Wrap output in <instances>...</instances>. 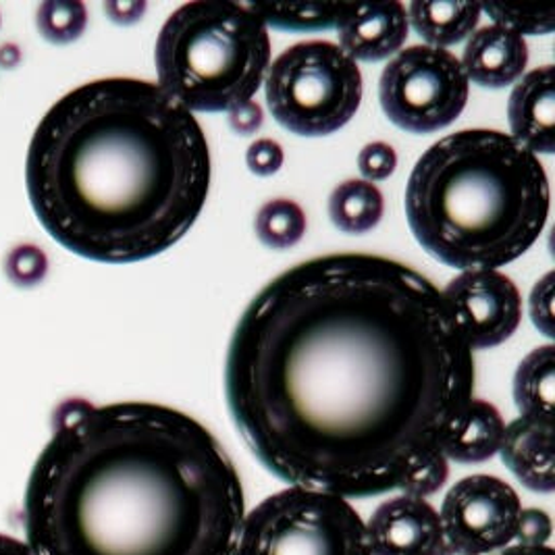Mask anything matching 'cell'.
Returning a JSON list of instances; mask_svg holds the SVG:
<instances>
[{
	"instance_id": "cell-12",
	"label": "cell",
	"mask_w": 555,
	"mask_h": 555,
	"mask_svg": "<svg viewBox=\"0 0 555 555\" xmlns=\"http://www.w3.org/2000/svg\"><path fill=\"white\" fill-rule=\"evenodd\" d=\"M335 29L339 49L356 63H377L400 52L410 24L402 2H346Z\"/></svg>"
},
{
	"instance_id": "cell-19",
	"label": "cell",
	"mask_w": 555,
	"mask_h": 555,
	"mask_svg": "<svg viewBox=\"0 0 555 555\" xmlns=\"http://www.w3.org/2000/svg\"><path fill=\"white\" fill-rule=\"evenodd\" d=\"M328 219L350 235H362L377 228L385 212L379 188L364 179H348L328 196Z\"/></svg>"
},
{
	"instance_id": "cell-18",
	"label": "cell",
	"mask_w": 555,
	"mask_h": 555,
	"mask_svg": "<svg viewBox=\"0 0 555 555\" xmlns=\"http://www.w3.org/2000/svg\"><path fill=\"white\" fill-rule=\"evenodd\" d=\"M514 402L520 416L554 425L555 348L541 346L518 364L514 375Z\"/></svg>"
},
{
	"instance_id": "cell-26",
	"label": "cell",
	"mask_w": 555,
	"mask_h": 555,
	"mask_svg": "<svg viewBox=\"0 0 555 555\" xmlns=\"http://www.w3.org/2000/svg\"><path fill=\"white\" fill-rule=\"evenodd\" d=\"M358 169L371 183L389 179L398 169V152L385 142H371L358 154Z\"/></svg>"
},
{
	"instance_id": "cell-23",
	"label": "cell",
	"mask_w": 555,
	"mask_h": 555,
	"mask_svg": "<svg viewBox=\"0 0 555 555\" xmlns=\"http://www.w3.org/2000/svg\"><path fill=\"white\" fill-rule=\"evenodd\" d=\"M482 11L495 22L493 26L505 27L525 38V34H550L554 31L555 17L552 9L516 7L505 2H482Z\"/></svg>"
},
{
	"instance_id": "cell-24",
	"label": "cell",
	"mask_w": 555,
	"mask_h": 555,
	"mask_svg": "<svg viewBox=\"0 0 555 555\" xmlns=\"http://www.w3.org/2000/svg\"><path fill=\"white\" fill-rule=\"evenodd\" d=\"M4 273L9 281L17 287H36L42 283L47 273H49V258L42 248L31 246V244H22L13 248L7 262H4Z\"/></svg>"
},
{
	"instance_id": "cell-31",
	"label": "cell",
	"mask_w": 555,
	"mask_h": 555,
	"mask_svg": "<svg viewBox=\"0 0 555 555\" xmlns=\"http://www.w3.org/2000/svg\"><path fill=\"white\" fill-rule=\"evenodd\" d=\"M104 13L119 26H133L146 13V2H106Z\"/></svg>"
},
{
	"instance_id": "cell-13",
	"label": "cell",
	"mask_w": 555,
	"mask_h": 555,
	"mask_svg": "<svg viewBox=\"0 0 555 555\" xmlns=\"http://www.w3.org/2000/svg\"><path fill=\"white\" fill-rule=\"evenodd\" d=\"M509 135L530 152L555 151V69L539 67L522 77L507 101Z\"/></svg>"
},
{
	"instance_id": "cell-10",
	"label": "cell",
	"mask_w": 555,
	"mask_h": 555,
	"mask_svg": "<svg viewBox=\"0 0 555 555\" xmlns=\"http://www.w3.org/2000/svg\"><path fill=\"white\" fill-rule=\"evenodd\" d=\"M441 296L473 352L502 346L522 323L520 292L500 271H462Z\"/></svg>"
},
{
	"instance_id": "cell-9",
	"label": "cell",
	"mask_w": 555,
	"mask_h": 555,
	"mask_svg": "<svg viewBox=\"0 0 555 555\" xmlns=\"http://www.w3.org/2000/svg\"><path fill=\"white\" fill-rule=\"evenodd\" d=\"M520 512V498L509 482L491 475L457 480L439 512L443 541L477 555L498 554L512 545Z\"/></svg>"
},
{
	"instance_id": "cell-14",
	"label": "cell",
	"mask_w": 555,
	"mask_h": 555,
	"mask_svg": "<svg viewBox=\"0 0 555 555\" xmlns=\"http://www.w3.org/2000/svg\"><path fill=\"white\" fill-rule=\"evenodd\" d=\"M460 65L468 81L473 79L487 90H502L527 72L529 44L505 27H480L468 38Z\"/></svg>"
},
{
	"instance_id": "cell-25",
	"label": "cell",
	"mask_w": 555,
	"mask_h": 555,
	"mask_svg": "<svg viewBox=\"0 0 555 555\" xmlns=\"http://www.w3.org/2000/svg\"><path fill=\"white\" fill-rule=\"evenodd\" d=\"M448 477H450V460L443 454L433 455L408 475L400 491L404 495L427 500L448 482Z\"/></svg>"
},
{
	"instance_id": "cell-22",
	"label": "cell",
	"mask_w": 555,
	"mask_h": 555,
	"mask_svg": "<svg viewBox=\"0 0 555 555\" xmlns=\"http://www.w3.org/2000/svg\"><path fill=\"white\" fill-rule=\"evenodd\" d=\"M36 26L52 44H72L88 26L86 4L77 0L42 2L36 15Z\"/></svg>"
},
{
	"instance_id": "cell-27",
	"label": "cell",
	"mask_w": 555,
	"mask_h": 555,
	"mask_svg": "<svg viewBox=\"0 0 555 555\" xmlns=\"http://www.w3.org/2000/svg\"><path fill=\"white\" fill-rule=\"evenodd\" d=\"M554 271H550L530 294V319L545 337H554Z\"/></svg>"
},
{
	"instance_id": "cell-17",
	"label": "cell",
	"mask_w": 555,
	"mask_h": 555,
	"mask_svg": "<svg viewBox=\"0 0 555 555\" xmlns=\"http://www.w3.org/2000/svg\"><path fill=\"white\" fill-rule=\"evenodd\" d=\"M408 24L433 49H448L468 40L479 26L482 7L468 0H416L408 7Z\"/></svg>"
},
{
	"instance_id": "cell-34",
	"label": "cell",
	"mask_w": 555,
	"mask_h": 555,
	"mask_svg": "<svg viewBox=\"0 0 555 555\" xmlns=\"http://www.w3.org/2000/svg\"><path fill=\"white\" fill-rule=\"evenodd\" d=\"M437 555H477L473 554V552H468V550H464V547H460V545H454V543H448V541H443L441 543V547H439V552Z\"/></svg>"
},
{
	"instance_id": "cell-21",
	"label": "cell",
	"mask_w": 555,
	"mask_h": 555,
	"mask_svg": "<svg viewBox=\"0 0 555 555\" xmlns=\"http://www.w3.org/2000/svg\"><path fill=\"white\" fill-rule=\"evenodd\" d=\"M254 231L260 244H264L271 250L294 248L302 242L306 233V215L302 206L287 198H278L264 204L256 215Z\"/></svg>"
},
{
	"instance_id": "cell-33",
	"label": "cell",
	"mask_w": 555,
	"mask_h": 555,
	"mask_svg": "<svg viewBox=\"0 0 555 555\" xmlns=\"http://www.w3.org/2000/svg\"><path fill=\"white\" fill-rule=\"evenodd\" d=\"M493 555H555L554 550L550 545L545 547H522V545H509L502 552Z\"/></svg>"
},
{
	"instance_id": "cell-2",
	"label": "cell",
	"mask_w": 555,
	"mask_h": 555,
	"mask_svg": "<svg viewBox=\"0 0 555 555\" xmlns=\"http://www.w3.org/2000/svg\"><path fill=\"white\" fill-rule=\"evenodd\" d=\"M244 516L219 439L149 402L61 405L24 502L34 555H235Z\"/></svg>"
},
{
	"instance_id": "cell-32",
	"label": "cell",
	"mask_w": 555,
	"mask_h": 555,
	"mask_svg": "<svg viewBox=\"0 0 555 555\" xmlns=\"http://www.w3.org/2000/svg\"><path fill=\"white\" fill-rule=\"evenodd\" d=\"M0 555H34L29 545L15 539V537H9V534H0Z\"/></svg>"
},
{
	"instance_id": "cell-15",
	"label": "cell",
	"mask_w": 555,
	"mask_h": 555,
	"mask_svg": "<svg viewBox=\"0 0 555 555\" xmlns=\"http://www.w3.org/2000/svg\"><path fill=\"white\" fill-rule=\"evenodd\" d=\"M505 468L532 493H554V425H541L525 416L514 418L505 427L502 439Z\"/></svg>"
},
{
	"instance_id": "cell-28",
	"label": "cell",
	"mask_w": 555,
	"mask_h": 555,
	"mask_svg": "<svg viewBox=\"0 0 555 555\" xmlns=\"http://www.w3.org/2000/svg\"><path fill=\"white\" fill-rule=\"evenodd\" d=\"M552 518L547 512L537 507H522L514 541L522 547H545L552 539Z\"/></svg>"
},
{
	"instance_id": "cell-11",
	"label": "cell",
	"mask_w": 555,
	"mask_h": 555,
	"mask_svg": "<svg viewBox=\"0 0 555 555\" xmlns=\"http://www.w3.org/2000/svg\"><path fill=\"white\" fill-rule=\"evenodd\" d=\"M371 555H437L443 543L439 512L421 498L398 495L366 522Z\"/></svg>"
},
{
	"instance_id": "cell-30",
	"label": "cell",
	"mask_w": 555,
	"mask_h": 555,
	"mask_svg": "<svg viewBox=\"0 0 555 555\" xmlns=\"http://www.w3.org/2000/svg\"><path fill=\"white\" fill-rule=\"evenodd\" d=\"M228 124L233 133L237 135H254L262 124H264V113L258 102H246L228 113Z\"/></svg>"
},
{
	"instance_id": "cell-8",
	"label": "cell",
	"mask_w": 555,
	"mask_h": 555,
	"mask_svg": "<svg viewBox=\"0 0 555 555\" xmlns=\"http://www.w3.org/2000/svg\"><path fill=\"white\" fill-rule=\"evenodd\" d=\"M470 81L460 59L427 44L398 52L379 79L385 117L408 133L425 135L452 126L464 113Z\"/></svg>"
},
{
	"instance_id": "cell-5",
	"label": "cell",
	"mask_w": 555,
	"mask_h": 555,
	"mask_svg": "<svg viewBox=\"0 0 555 555\" xmlns=\"http://www.w3.org/2000/svg\"><path fill=\"white\" fill-rule=\"evenodd\" d=\"M158 88L190 113L253 101L271 65L269 27L246 2H188L156 38Z\"/></svg>"
},
{
	"instance_id": "cell-7",
	"label": "cell",
	"mask_w": 555,
	"mask_h": 555,
	"mask_svg": "<svg viewBox=\"0 0 555 555\" xmlns=\"http://www.w3.org/2000/svg\"><path fill=\"white\" fill-rule=\"evenodd\" d=\"M235 555H371V547L346 498L289 485L244 516Z\"/></svg>"
},
{
	"instance_id": "cell-20",
	"label": "cell",
	"mask_w": 555,
	"mask_h": 555,
	"mask_svg": "<svg viewBox=\"0 0 555 555\" xmlns=\"http://www.w3.org/2000/svg\"><path fill=\"white\" fill-rule=\"evenodd\" d=\"M264 26L281 31H321L337 26L346 2H246Z\"/></svg>"
},
{
	"instance_id": "cell-29",
	"label": "cell",
	"mask_w": 555,
	"mask_h": 555,
	"mask_svg": "<svg viewBox=\"0 0 555 555\" xmlns=\"http://www.w3.org/2000/svg\"><path fill=\"white\" fill-rule=\"evenodd\" d=\"M283 149L279 146L275 140L262 138L250 144L246 151V165L253 171L254 176L273 177L281 171L283 167Z\"/></svg>"
},
{
	"instance_id": "cell-6",
	"label": "cell",
	"mask_w": 555,
	"mask_h": 555,
	"mask_svg": "<svg viewBox=\"0 0 555 555\" xmlns=\"http://www.w3.org/2000/svg\"><path fill=\"white\" fill-rule=\"evenodd\" d=\"M364 94L358 63L327 40H308L269 65L264 96L279 126L302 138H325L352 121Z\"/></svg>"
},
{
	"instance_id": "cell-4",
	"label": "cell",
	"mask_w": 555,
	"mask_h": 555,
	"mask_svg": "<svg viewBox=\"0 0 555 555\" xmlns=\"http://www.w3.org/2000/svg\"><path fill=\"white\" fill-rule=\"evenodd\" d=\"M550 203L539 156L498 129H462L435 142L405 185L416 242L460 271H498L529 253Z\"/></svg>"
},
{
	"instance_id": "cell-16",
	"label": "cell",
	"mask_w": 555,
	"mask_h": 555,
	"mask_svg": "<svg viewBox=\"0 0 555 555\" xmlns=\"http://www.w3.org/2000/svg\"><path fill=\"white\" fill-rule=\"evenodd\" d=\"M504 433L500 410L487 400L473 398L448 430L441 454L457 464L487 462L500 454Z\"/></svg>"
},
{
	"instance_id": "cell-3",
	"label": "cell",
	"mask_w": 555,
	"mask_h": 555,
	"mask_svg": "<svg viewBox=\"0 0 555 555\" xmlns=\"http://www.w3.org/2000/svg\"><path fill=\"white\" fill-rule=\"evenodd\" d=\"M29 203L63 248L131 264L194 228L210 188V151L194 113L158 83L106 77L51 106L27 151Z\"/></svg>"
},
{
	"instance_id": "cell-1",
	"label": "cell",
	"mask_w": 555,
	"mask_h": 555,
	"mask_svg": "<svg viewBox=\"0 0 555 555\" xmlns=\"http://www.w3.org/2000/svg\"><path fill=\"white\" fill-rule=\"evenodd\" d=\"M441 289L404 262L328 254L273 279L237 321L225 400L279 480L346 500L400 491L475 396Z\"/></svg>"
}]
</instances>
